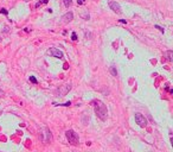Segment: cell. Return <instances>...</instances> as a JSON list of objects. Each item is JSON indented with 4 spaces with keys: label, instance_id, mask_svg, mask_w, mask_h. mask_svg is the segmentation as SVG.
<instances>
[{
    "label": "cell",
    "instance_id": "cell-1",
    "mask_svg": "<svg viewBox=\"0 0 173 152\" xmlns=\"http://www.w3.org/2000/svg\"><path fill=\"white\" fill-rule=\"evenodd\" d=\"M94 109H95V113L97 115L99 119H101L102 121H106L107 120V116H108V109H107V106L101 101V100H94L91 102Z\"/></svg>",
    "mask_w": 173,
    "mask_h": 152
},
{
    "label": "cell",
    "instance_id": "cell-2",
    "mask_svg": "<svg viewBox=\"0 0 173 152\" xmlns=\"http://www.w3.org/2000/svg\"><path fill=\"white\" fill-rule=\"evenodd\" d=\"M65 136H67V139L68 141L71 144V145H77L79 143V138H78V134L74 131V130H68L65 132Z\"/></svg>",
    "mask_w": 173,
    "mask_h": 152
},
{
    "label": "cell",
    "instance_id": "cell-3",
    "mask_svg": "<svg viewBox=\"0 0 173 152\" xmlns=\"http://www.w3.org/2000/svg\"><path fill=\"white\" fill-rule=\"evenodd\" d=\"M46 55H49V56H51V57L60 58V59H62V58L64 57L63 52H62L61 50H58V49H56V48H50V49L46 51Z\"/></svg>",
    "mask_w": 173,
    "mask_h": 152
},
{
    "label": "cell",
    "instance_id": "cell-4",
    "mask_svg": "<svg viewBox=\"0 0 173 152\" xmlns=\"http://www.w3.org/2000/svg\"><path fill=\"white\" fill-rule=\"evenodd\" d=\"M135 121H136V124H138L140 127H146V125H147L146 118L143 116L142 114H140V113H136V114H135Z\"/></svg>",
    "mask_w": 173,
    "mask_h": 152
},
{
    "label": "cell",
    "instance_id": "cell-5",
    "mask_svg": "<svg viewBox=\"0 0 173 152\" xmlns=\"http://www.w3.org/2000/svg\"><path fill=\"white\" fill-rule=\"evenodd\" d=\"M70 89H71V86H68V84H65V86H62V87H60L58 89L56 90V93L58 94L60 96H64V95H65V94L69 92Z\"/></svg>",
    "mask_w": 173,
    "mask_h": 152
},
{
    "label": "cell",
    "instance_id": "cell-6",
    "mask_svg": "<svg viewBox=\"0 0 173 152\" xmlns=\"http://www.w3.org/2000/svg\"><path fill=\"white\" fill-rule=\"evenodd\" d=\"M109 9L115 13H121V6L116 1H109Z\"/></svg>",
    "mask_w": 173,
    "mask_h": 152
},
{
    "label": "cell",
    "instance_id": "cell-7",
    "mask_svg": "<svg viewBox=\"0 0 173 152\" xmlns=\"http://www.w3.org/2000/svg\"><path fill=\"white\" fill-rule=\"evenodd\" d=\"M63 21L64 23H70L72 19H74V14H72V12H68V13H65L64 16H63Z\"/></svg>",
    "mask_w": 173,
    "mask_h": 152
},
{
    "label": "cell",
    "instance_id": "cell-8",
    "mask_svg": "<svg viewBox=\"0 0 173 152\" xmlns=\"http://www.w3.org/2000/svg\"><path fill=\"white\" fill-rule=\"evenodd\" d=\"M164 57H165L166 61H168V62H172V61H173V51H172V50L166 51V52L164 54Z\"/></svg>",
    "mask_w": 173,
    "mask_h": 152
},
{
    "label": "cell",
    "instance_id": "cell-9",
    "mask_svg": "<svg viewBox=\"0 0 173 152\" xmlns=\"http://www.w3.org/2000/svg\"><path fill=\"white\" fill-rule=\"evenodd\" d=\"M109 70H110V74H111L114 77H116V76H118V70H116V67H115V66H111Z\"/></svg>",
    "mask_w": 173,
    "mask_h": 152
},
{
    "label": "cell",
    "instance_id": "cell-10",
    "mask_svg": "<svg viewBox=\"0 0 173 152\" xmlns=\"http://www.w3.org/2000/svg\"><path fill=\"white\" fill-rule=\"evenodd\" d=\"M63 1H64V5H65V7H70L71 5H72V0H63Z\"/></svg>",
    "mask_w": 173,
    "mask_h": 152
},
{
    "label": "cell",
    "instance_id": "cell-11",
    "mask_svg": "<svg viewBox=\"0 0 173 152\" xmlns=\"http://www.w3.org/2000/svg\"><path fill=\"white\" fill-rule=\"evenodd\" d=\"M55 106H64V107H68V106H70L71 105V102L69 101V102H65V103H53Z\"/></svg>",
    "mask_w": 173,
    "mask_h": 152
},
{
    "label": "cell",
    "instance_id": "cell-12",
    "mask_svg": "<svg viewBox=\"0 0 173 152\" xmlns=\"http://www.w3.org/2000/svg\"><path fill=\"white\" fill-rule=\"evenodd\" d=\"M30 81H31L32 83H35V84H37V83H38V81H37V78H36L35 76H30Z\"/></svg>",
    "mask_w": 173,
    "mask_h": 152
},
{
    "label": "cell",
    "instance_id": "cell-13",
    "mask_svg": "<svg viewBox=\"0 0 173 152\" xmlns=\"http://www.w3.org/2000/svg\"><path fill=\"white\" fill-rule=\"evenodd\" d=\"M46 3H48V0H43V1H39V3L36 4V7H39L42 4H46Z\"/></svg>",
    "mask_w": 173,
    "mask_h": 152
},
{
    "label": "cell",
    "instance_id": "cell-14",
    "mask_svg": "<svg viewBox=\"0 0 173 152\" xmlns=\"http://www.w3.org/2000/svg\"><path fill=\"white\" fill-rule=\"evenodd\" d=\"M0 13H4L5 16H7V14H9V12H7L5 9H0Z\"/></svg>",
    "mask_w": 173,
    "mask_h": 152
},
{
    "label": "cell",
    "instance_id": "cell-15",
    "mask_svg": "<svg viewBox=\"0 0 173 152\" xmlns=\"http://www.w3.org/2000/svg\"><path fill=\"white\" fill-rule=\"evenodd\" d=\"M71 39H72V41H76V39H77V36H76V32H72V35H71Z\"/></svg>",
    "mask_w": 173,
    "mask_h": 152
},
{
    "label": "cell",
    "instance_id": "cell-16",
    "mask_svg": "<svg viewBox=\"0 0 173 152\" xmlns=\"http://www.w3.org/2000/svg\"><path fill=\"white\" fill-rule=\"evenodd\" d=\"M155 29H158V30H160V31H161V32H162V34H164V32H165V30H164V29H162V27H160V26H159V25H155Z\"/></svg>",
    "mask_w": 173,
    "mask_h": 152
},
{
    "label": "cell",
    "instance_id": "cell-17",
    "mask_svg": "<svg viewBox=\"0 0 173 152\" xmlns=\"http://www.w3.org/2000/svg\"><path fill=\"white\" fill-rule=\"evenodd\" d=\"M84 1H85V0H77V4L78 5H82V4H84Z\"/></svg>",
    "mask_w": 173,
    "mask_h": 152
},
{
    "label": "cell",
    "instance_id": "cell-18",
    "mask_svg": "<svg viewBox=\"0 0 173 152\" xmlns=\"http://www.w3.org/2000/svg\"><path fill=\"white\" fill-rule=\"evenodd\" d=\"M1 95H4V92H3L1 89H0V96H1Z\"/></svg>",
    "mask_w": 173,
    "mask_h": 152
},
{
    "label": "cell",
    "instance_id": "cell-19",
    "mask_svg": "<svg viewBox=\"0 0 173 152\" xmlns=\"http://www.w3.org/2000/svg\"><path fill=\"white\" fill-rule=\"evenodd\" d=\"M1 41H3V39H1V38H0V43H1Z\"/></svg>",
    "mask_w": 173,
    "mask_h": 152
}]
</instances>
